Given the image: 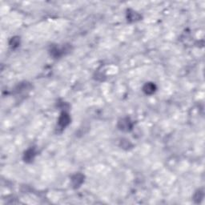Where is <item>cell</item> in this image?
Masks as SVG:
<instances>
[{"mask_svg":"<svg viewBox=\"0 0 205 205\" xmlns=\"http://www.w3.org/2000/svg\"><path fill=\"white\" fill-rule=\"evenodd\" d=\"M119 127L121 130L124 131H128L132 128V123L130 121L128 118L126 119H123L119 123Z\"/></svg>","mask_w":205,"mask_h":205,"instance_id":"cell-1","label":"cell"},{"mask_svg":"<svg viewBox=\"0 0 205 205\" xmlns=\"http://www.w3.org/2000/svg\"><path fill=\"white\" fill-rule=\"evenodd\" d=\"M155 89H156V87L152 83H147L144 87V91L147 95H151L154 93Z\"/></svg>","mask_w":205,"mask_h":205,"instance_id":"cell-2","label":"cell"},{"mask_svg":"<svg viewBox=\"0 0 205 205\" xmlns=\"http://www.w3.org/2000/svg\"><path fill=\"white\" fill-rule=\"evenodd\" d=\"M70 123V118L68 116V115L66 113H63L61 115V116L59 117V124L61 127H66L67 124Z\"/></svg>","mask_w":205,"mask_h":205,"instance_id":"cell-3","label":"cell"},{"mask_svg":"<svg viewBox=\"0 0 205 205\" xmlns=\"http://www.w3.org/2000/svg\"><path fill=\"white\" fill-rule=\"evenodd\" d=\"M35 155V153L33 149H29L25 154V159L26 160H32L34 159V156Z\"/></svg>","mask_w":205,"mask_h":205,"instance_id":"cell-4","label":"cell"}]
</instances>
